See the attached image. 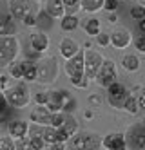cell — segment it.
Returning <instances> with one entry per match:
<instances>
[{
  "label": "cell",
  "mask_w": 145,
  "mask_h": 150,
  "mask_svg": "<svg viewBox=\"0 0 145 150\" xmlns=\"http://www.w3.org/2000/svg\"><path fill=\"white\" fill-rule=\"evenodd\" d=\"M15 33H16L15 18L11 16V15L0 18V36H9V35H15Z\"/></svg>",
  "instance_id": "obj_20"
},
{
  "label": "cell",
  "mask_w": 145,
  "mask_h": 150,
  "mask_svg": "<svg viewBox=\"0 0 145 150\" xmlns=\"http://www.w3.org/2000/svg\"><path fill=\"white\" fill-rule=\"evenodd\" d=\"M102 146L107 150H125V134L121 132H111L102 139Z\"/></svg>",
  "instance_id": "obj_12"
},
{
  "label": "cell",
  "mask_w": 145,
  "mask_h": 150,
  "mask_svg": "<svg viewBox=\"0 0 145 150\" xmlns=\"http://www.w3.org/2000/svg\"><path fill=\"white\" fill-rule=\"evenodd\" d=\"M0 78H2V74H0Z\"/></svg>",
  "instance_id": "obj_46"
},
{
  "label": "cell",
  "mask_w": 145,
  "mask_h": 150,
  "mask_svg": "<svg viewBox=\"0 0 145 150\" xmlns=\"http://www.w3.org/2000/svg\"><path fill=\"white\" fill-rule=\"evenodd\" d=\"M84 29H85L87 36H96L100 33V20L98 18H89V20H85Z\"/></svg>",
  "instance_id": "obj_27"
},
{
  "label": "cell",
  "mask_w": 145,
  "mask_h": 150,
  "mask_svg": "<svg viewBox=\"0 0 145 150\" xmlns=\"http://www.w3.org/2000/svg\"><path fill=\"white\" fill-rule=\"evenodd\" d=\"M125 145L127 148H136V150H145V123H134L129 127L125 134Z\"/></svg>",
  "instance_id": "obj_7"
},
{
  "label": "cell",
  "mask_w": 145,
  "mask_h": 150,
  "mask_svg": "<svg viewBox=\"0 0 145 150\" xmlns=\"http://www.w3.org/2000/svg\"><path fill=\"white\" fill-rule=\"evenodd\" d=\"M51 114H53V112L47 109L46 105H36L35 109L29 112V120H31L33 123H38V125H49Z\"/></svg>",
  "instance_id": "obj_17"
},
{
  "label": "cell",
  "mask_w": 145,
  "mask_h": 150,
  "mask_svg": "<svg viewBox=\"0 0 145 150\" xmlns=\"http://www.w3.org/2000/svg\"><path fill=\"white\" fill-rule=\"evenodd\" d=\"M136 100H138V103H140V107H141V109H145V89L136 96Z\"/></svg>",
  "instance_id": "obj_40"
},
{
  "label": "cell",
  "mask_w": 145,
  "mask_h": 150,
  "mask_svg": "<svg viewBox=\"0 0 145 150\" xmlns=\"http://www.w3.org/2000/svg\"><path fill=\"white\" fill-rule=\"evenodd\" d=\"M102 62H104V56L100 54L98 51H93L89 47L84 51V67H85V78L87 80H91V78L96 76Z\"/></svg>",
  "instance_id": "obj_8"
},
{
  "label": "cell",
  "mask_w": 145,
  "mask_h": 150,
  "mask_svg": "<svg viewBox=\"0 0 145 150\" xmlns=\"http://www.w3.org/2000/svg\"><path fill=\"white\" fill-rule=\"evenodd\" d=\"M58 49H60V56H62L64 60H69L71 56H74V54H76L78 51H82L80 44H78V42H76L74 38H71V36L62 38V40H60Z\"/></svg>",
  "instance_id": "obj_15"
},
{
  "label": "cell",
  "mask_w": 145,
  "mask_h": 150,
  "mask_svg": "<svg viewBox=\"0 0 145 150\" xmlns=\"http://www.w3.org/2000/svg\"><path fill=\"white\" fill-rule=\"evenodd\" d=\"M60 128H64V132H65V134H67V136L71 137L73 134H76L78 130H80V125H78V121L74 120V117L65 116V121H64V125H62Z\"/></svg>",
  "instance_id": "obj_25"
},
{
  "label": "cell",
  "mask_w": 145,
  "mask_h": 150,
  "mask_svg": "<svg viewBox=\"0 0 145 150\" xmlns=\"http://www.w3.org/2000/svg\"><path fill=\"white\" fill-rule=\"evenodd\" d=\"M105 0H80V9L85 13H98L100 9H104Z\"/></svg>",
  "instance_id": "obj_21"
},
{
  "label": "cell",
  "mask_w": 145,
  "mask_h": 150,
  "mask_svg": "<svg viewBox=\"0 0 145 150\" xmlns=\"http://www.w3.org/2000/svg\"><path fill=\"white\" fill-rule=\"evenodd\" d=\"M65 116H67L65 112H53V114H51V121H49V125L60 128V127L64 125V121H65Z\"/></svg>",
  "instance_id": "obj_29"
},
{
  "label": "cell",
  "mask_w": 145,
  "mask_h": 150,
  "mask_svg": "<svg viewBox=\"0 0 145 150\" xmlns=\"http://www.w3.org/2000/svg\"><path fill=\"white\" fill-rule=\"evenodd\" d=\"M20 54V42L15 35L0 36V69L7 67Z\"/></svg>",
  "instance_id": "obj_2"
},
{
  "label": "cell",
  "mask_w": 145,
  "mask_h": 150,
  "mask_svg": "<svg viewBox=\"0 0 145 150\" xmlns=\"http://www.w3.org/2000/svg\"><path fill=\"white\" fill-rule=\"evenodd\" d=\"M94 38H96V42H98V45H102V47L109 45V35H105V33H98Z\"/></svg>",
  "instance_id": "obj_36"
},
{
  "label": "cell",
  "mask_w": 145,
  "mask_h": 150,
  "mask_svg": "<svg viewBox=\"0 0 145 150\" xmlns=\"http://www.w3.org/2000/svg\"><path fill=\"white\" fill-rule=\"evenodd\" d=\"M22 22H24V25H27V27H35L38 24V18L33 15V11H31V13H27L24 18H22Z\"/></svg>",
  "instance_id": "obj_33"
},
{
  "label": "cell",
  "mask_w": 145,
  "mask_h": 150,
  "mask_svg": "<svg viewBox=\"0 0 145 150\" xmlns=\"http://www.w3.org/2000/svg\"><path fill=\"white\" fill-rule=\"evenodd\" d=\"M138 4H140V6H143V7H145V0H138Z\"/></svg>",
  "instance_id": "obj_44"
},
{
  "label": "cell",
  "mask_w": 145,
  "mask_h": 150,
  "mask_svg": "<svg viewBox=\"0 0 145 150\" xmlns=\"http://www.w3.org/2000/svg\"><path fill=\"white\" fill-rule=\"evenodd\" d=\"M91 105H102L104 103V98L102 96H98V94H93V96H89V100H87Z\"/></svg>",
  "instance_id": "obj_39"
},
{
  "label": "cell",
  "mask_w": 145,
  "mask_h": 150,
  "mask_svg": "<svg viewBox=\"0 0 145 150\" xmlns=\"http://www.w3.org/2000/svg\"><path fill=\"white\" fill-rule=\"evenodd\" d=\"M67 143L74 150H98L102 146V137H98L93 132H80L78 130L76 134H73L67 139Z\"/></svg>",
  "instance_id": "obj_5"
},
{
  "label": "cell",
  "mask_w": 145,
  "mask_h": 150,
  "mask_svg": "<svg viewBox=\"0 0 145 150\" xmlns=\"http://www.w3.org/2000/svg\"><path fill=\"white\" fill-rule=\"evenodd\" d=\"M9 76L15 78V80H22V76H24V62H11L9 65Z\"/></svg>",
  "instance_id": "obj_26"
},
{
  "label": "cell",
  "mask_w": 145,
  "mask_h": 150,
  "mask_svg": "<svg viewBox=\"0 0 145 150\" xmlns=\"http://www.w3.org/2000/svg\"><path fill=\"white\" fill-rule=\"evenodd\" d=\"M24 81H36V63L31 60H24V76H22Z\"/></svg>",
  "instance_id": "obj_22"
},
{
  "label": "cell",
  "mask_w": 145,
  "mask_h": 150,
  "mask_svg": "<svg viewBox=\"0 0 145 150\" xmlns=\"http://www.w3.org/2000/svg\"><path fill=\"white\" fill-rule=\"evenodd\" d=\"M118 2H120V0H105V2H104V9H107V11H111V13H116Z\"/></svg>",
  "instance_id": "obj_35"
},
{
  "label": "cell",
  "mask_w": 145,
  "mask_h": 150,
  "mask_svg": "<svg viewBox=\"0 0 145 150\" xmlns=\"http://www.w3.org/2000/svg\"><path fill=\"white\" fill-rule=\"evenodd\" d=\"M84 116H85V120H91V117H93V112H91V110H85Z\"/></svg>",
  "instance_id": "obj_42"
},
{
  "label": "cell",
  "mask_w": 145,
  "mask_h": 150,
  "mask_svg": "<svg viewBox=\"0 0 145 150\" xmlns=\"http://www.w3.org/2000/svg\"><path fill=\"white\" fill-rule=\"evenodd\" d=\"M65 6V13H76V9H80V0H62Z\"/></svg>",
  "instance_id": "obj_31"
},
{
  "label": "cell",
  "mask_w": 145,
  "mask_h": 150,
  "mask_svg": "<svg viewBox=\"0 0 145 150\" xmlns=\"http://www.w3.org/2000/svg\"><path fill=\"white\" fill-rule=\"evenodd\" d=\"M78 25H80V20H78V16L74 13H65L60 18V27H62V31H65V33H71V31L78 29Z\"/></svg>",
  "instance_id": "obj_19"
},
{
  "label": "cell",
  "mask_w": 145,
  "mask_h": 150,
  "mask_svg": "<svg viewBox=\"0 0 145 150\" xmlns=\"http://www.w3.org/2000/svg\"><path fill=\"white\" fill-rule=\"evenodd\" d=\"M29 45L31 49L35 51V52H46L51 45V42H49V36L44 33V31H35L31 36H29Z\"/></svg>",
  "instance_id": "obj_14"
},
{
  "label": "cell",
  "mask_w": 145,
  "mask_h": 150,
  "mask_svg": "<svg viewBox=\"0 0 145 150\" xmlns=\"http://www.w3.org/2000/svg\"><path fill=\"white\" fill-rule=\"evenodd\" d=\"M46 13L49 18H54V20H60L64 15H65V6L62 0H47L46 2Z\"/></svg>",
  "instance_id": "obj_18"
},
{
  "label": "cell",
  "mask_w": 145,
  "mask_h": 150,
  "mask_svg": "<svg viewBox=\"0 0 145 150\" xmlns=\"http://www.w3.org/2000/svg\"><path fill=\"white\" fill-rule=\"evenodd\" d=\"M7 105L13 109H24V107L31 101V94H29V87L26 83H16V85H9L4 91Z\"/></svg>",
  "instance_id": "obj_3"
},
{
  "label": "cell",
  "mask_w": 145,
  "mask_h": 150,
  "mask_svg": "<svg viewBox=\"0 0 145 150\" xmlns=\"http://www.w3.org/2000/svg\"><path fill=\"white\" fill-rule=\"evenodd\" d=\"M121 109H124L127 114H138L140 112V103H138V100H136V96H127L125 98V101H124V105H121Z\"/></svg>",
  "instance_id": "obj_24"
},
{
  "label": "cell",
  "mask_w": 145,
  "mask_h": 150,
  "mask_svg": "<svg viewBox=\"0 0 145 150\" xmlns=\"http://www.w3.org/2000/svg\"><path fill=\"white\" fill-rule=\"evenodd\" d=\"M7 2H9V15L15 20H22L27 13L33 11L31 2H27V0H7Z\"/></svg>",
  "instance_id": "obj_13"
},
{
  "label": "cell",
  "mask_w": 145,
  "mask_h": 150,
  "mask_svg": "<svg viewBox=\"0 0 145 150\" xmlns=\"http://www.w3.org/2000/svg\"><path fill=\"white\" fill-rule=\"evenodd\" d=\"M109 22H116V15H114V13L109 16Z\"/></svg>",
  "instance_id": "obj_43"
},
{
  "label": "cell",
  "mask_w": 145,
  "mask_h": 150,
  "mask_svg": "<svg viewBox=\"0 0 145 150\" xmlns=\"http://www.w3.org/2000/svg\"><path fill=\"white\" fill-rule=\"evenodd\" d=\"M145 15V7L143 6H134V7H131V18L132 20H140L143 18Z\"/></svg>",
  "instance_id": "obj_32"
},
{
  "label": "cell",
  "mask_w": 145,
  "mask_h": 150,
  "mask_svg": "<svg viewBox=\"0 0 145 150\" xmlns=\"http://www.w3.org/2000/svg\"><path fill=\"white\" fill-rule=\"evenodd\" d=\"M7 100H6V94H4V91L0 89V116H2L6 110H7Z\"/></svg>",
  "instance_id": "obj_37"
},
{
  "label": "cell",
  "mask_w": 145,
  "mask_h": 150,
  "mask_svg": "<svg viewBox=\"0 0 145 150\" xmlns=\"http://www.w3.org/2000/svg\"><path fill=\"white\" fill-rule=\"evenodd\" d=\"M132 42V35L127 27H116L113 33H109V45L114 49H127Z\"/></svg>",
  "instance_id": "obj_9"
},
{
  "label": "cell",
  "mask_w": 145,
  "mask_h": 150,
  "mask_svg": "<svg viewBox=\"0 0 145 150\" xmlns=\"http://www.w3.org/2000/svg\"><path fill=\"white\" fill-rule=\"evenodd\" d=\"M58 76V62L54 56L42 58L36 63V80L42 85H51Z\"/></svg>",
  "instance_id": "obj_4"
},
{
  "label": "cell",
  "mask_w": 145,
  "mask_h": 150,
  "mask_svg": "<svg viewBox=\"0 0 145 150\" xmlns=\"http://www.w3.org/2000/svg\"><path fill=\"white\" fill-rule=\"evenodd\" d=\"M33 2H44V0H33Z\"/></svg>",
  "instance_id": "obj_45"
},
{
  "label": "cell",
  "mask_w": 145,
  "mask_h": 150,
  "mask_svg": "<svg viewBox=\"0 0 145 150\" xmlns=\"http://www.w3.org/2000/svg\"><path fill=\"white\" fill-rule=\"evenodd\" d=\"M143 123H145V120H143Z\"/></svg>",
  "instance_id": "obj_47"
},
{
  "label": "cell",
  "mask_w": 145,
  "mask_h": 150,
  "mask_svg": "<svg viewBox=\"0 0 145 150\" xmlns=\"http://www.w3.org/2000/svg\"><path fill=\"white\" fill-rule=\"evenodd\" d=\"M64 71L67 74L69 81L78 89H87L89 80L85 78V67H84V51H78L74 56L65 60Z\"/></svg>",
  "instance_id": "obj_1"
},
{
  "label": "cell",
  "mask_w": 145,
  "mask_h": 150,
  "mask_svg": "<svg viewBox=\"0 0 145 150\" xmlns=\"http://www.w3.org/2000/svg\"><path fill=\"white\" fill-rule=\"evenodd\" d=\"M118 78V71H116V63L113 60H105L102 62V65H100L96 76H94V81L96 85H100V87H109L111 83H114Z\"/></svg>",
  "instance_id": "obj_6"
},
{
  "label": "cell",
  "mask_w": 145,
  "mask_h": 150,
  "mask_svg": "<svg viewBox=\"0 0 145 150\" xmlns=\"http://www.w3.org/2000/svg\"><path fill=\"white\" fill-rule=\"evenodd\" d=\"M71 96L69 92L62 89V91H49V98H47V103L46 107L51 110V112H62V107L65 103V100H69Z\"/></svg>",
  "instance_id": "obj_11"
},
{
  "label": "cell",
  "mask_w": 145,
  "mask_h": 150,
  "mask_svg": "<svg viewBox=\"0 0 145 150\" xmlns=\"http://www.w3.org/2000/svg\"><path fill=\"white\" fill-rule=\"evenodd\" d=\"M127 89L124 87L121 83L114 81V83H111L109 87H107V101L114 107V109H121V105H124L125 98H127Z\"/></svg>",
  "instance_id": "obj_10"
},
{
  "label": "cell",
  "mask_w": 145,
  "mask_h": 150,
  "mask_svg": "<svg viewBox=\"0 0 145 150\" xmlns=\"http://www.w3.org/2000/svg\"><path fill=\"white\" fill-rule=\"evenodd\" d=\"M0 150H16L15 139L11 137L9 134L7 136H0Z\"/></svg>",
  "instance_id": "obj_28"
},
{
  "label": "cell",
  "mask_w": 145,
  "mask_h": 150,
  "mask_svg": "<svg viewBox=\"0 0 145 150\" xmlns=\"http://www.w3.org/2000/svg\"><path fill=\"white\" fill-rule=\"evenodd\" d=\"M29 130V125L27 121H22V120H9L7 123V134L13 137V139H22L27 136Z\"/></svg>",
  "instance_id": "obj_16"
},
{
  "label": "cell",
  "mask_w": 145,
  "mask_h": 150,
  "mask_svg": "<svg viewBox=\"0 0 145 150\" xmlns=\"http://www.w3.org/2000/svg\"><path fill=\"white\" fill-rule=\"evenodd\" d=\"M132 44H134V49L140 52H145V33H140L136 36H132Z\"/></svg>",
  "instance_id": "obj_30"
},
{
  "label": "cell",
  "mask_w": 145,
  "mask_h": 150,
  "mask_svg": "<svg viewBox=\"0 0 145 150\" xmlns=\"http://www.w3.org/2000/svg\"><path fill=\"white\" fill-rule=\"evenodd\" d=\"M74 109H76V101H74L73 98H69V100H65V103H64V107H62V112L71 114V112H74Z\"/></svg>",
  "instance_id": "obj_34"
},
{
  "label": "cell",
  "mask_w": 145,
  "mask_h": 150,
  "mask_svg": "<svg viewBox=\"0 0 145 150\" xmlns=\"http://www.w3.org/2000/svg\"><path fill=\"white\" fill-rule=\"evenodd\" d=\"M121 65H124V69L127 72H136L140 69V60L136 54H125L121 58Z\"/></svg>",
  "instance_id": "obj_23"
},
{
  "label": "cell",
  "mask_w": 145,
  "mask_h": 150,
  "mask_svg": "<svg viewBox=\"0 0 145 150\" xmlns=\"http://www.w3.org/2000/svg\"><path fill=\"white\" fill-rule=\"evenodd\" d=\"M138 27H140V33H145V15H143V18L138 20Z\"/></svg>",
  "instance_id": "obj_41"
},
{
  "label": "cell",
  "mask_w": 145,
  "mask_h": 150,
  "mask_svg": "<svg viewBox=\"0 0 145 150\" xmlns=\"http://www.w3.org/2000/svg\"><path fill=\"white\" fill-rule=\"evenodd\" d=\"M47 98H49V92H38L35 96V101H36V105H46Z\"/></svg>",
  "instance_id": "obj_38"
}]
</instances>
